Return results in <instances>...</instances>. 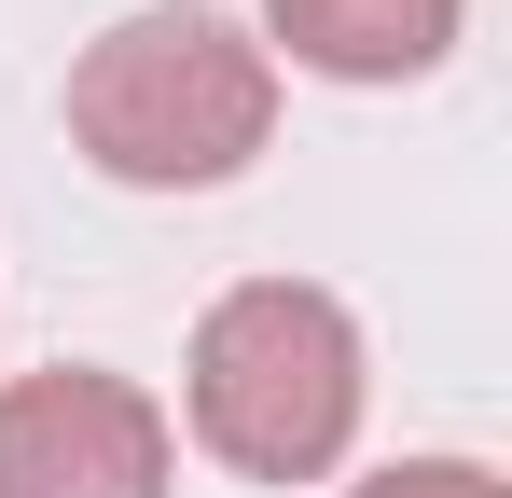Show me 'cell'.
<instances>
[{"instance_id":"cell-3","label":"cell","mask_w":512,"mask_h":498,"mask_svg":"<svg viewBox=\"0 0 512 498\" xmlns=\"http://www.w3.org/2000/svg\"><path fill=\"white\" fill-rule=\"evenodd\" d=\"M180 485V429L139 374H14L0 388V498H167Z\"/></svg>"},{"instance_id":"cell-2","label":"cell","mask_w":512,"mask_h":498,"mask_svg":"<svg viewBox=\"0 0 512 498\" xmlns=\"http://www.w3.org/2000/svg\"><path fill=\"white\" fill-rule=\"evenodd\" d=\"M360 402H374V360H360V319L319 277H236L194 319V346H180V429L236 485H319V471H346Z\"/></svg>"},{"instance_id":"cell-5","label":"cell","mask_w":512,"mask_h":498,"mask_svg":"<svg viewBox=\"0 0 512 498\" xmlns=\"http://www.w3.org/2000/svg\"><path fill=\"white\" fill-rule=\"evenodd\" d=\"M346 498H512L485 457H388V471H360Z\"/></svg>"},{"instance_id":"cell-1","label":"cell","mask_w":512,"mask_h":498,"mask_svg":"<svg viewBox=\"0 0 512 498\" xmlns=\"http://www.w3.org/2000/svg\"><path fill=\"white\" fill-rule=\"evenodd\" d=\"M277 139V56L208 0L111 14L70 70V153L125 194H222Z\"/></svg>"},{"instance_id":"cell-4","label":"cell","mask_w":512,"mask_h":498,"mask_svg":"<svg viewBox=\"0 0 512 498\" xmlns=\"http://www.w3.org/2000/svg\"><path fill=\"white\" fill-rule=\"evenodd\" d=\"M471 0H263V56L319 83H429L457 56Z\"/></svg>"}]
</instances>
